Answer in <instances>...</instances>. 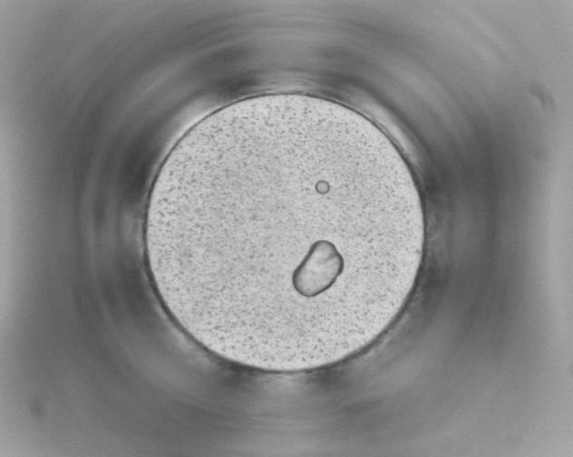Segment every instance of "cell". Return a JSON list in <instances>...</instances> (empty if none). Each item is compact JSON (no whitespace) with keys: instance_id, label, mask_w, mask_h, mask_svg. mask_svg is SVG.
I'll use <instances>...</instances> for the list:
<instances>
[{"instance_id":"cell-1","label":"cell","mask_w":573,"mask_h":457,"mask_svg":"<svg viewBox=\"0 0 573 457\" xmlns=\"http://www.w3.org/2000/svg\"><path fill=\"white\" fill-rule=\"evenodd\" d=\"M412 219L355 139L307 113L271 112L189 141L152 185L144 240L161 292L217 331L323 342L405 278Z\"/></svg>"}]
</instances>
